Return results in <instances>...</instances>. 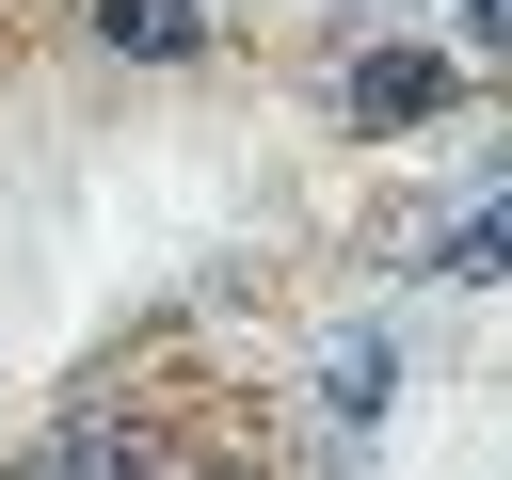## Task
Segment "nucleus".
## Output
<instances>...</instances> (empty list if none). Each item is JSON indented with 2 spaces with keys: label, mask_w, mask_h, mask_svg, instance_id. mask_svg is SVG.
<instances>
[{
  "label": "nucleus",
  "mask_w": 512,
  "mask_h": 480,
  "mask_svg": "<svg viewBox=\"0 0 512 480\" xmlns=\"http://www.w3.org/2000/svg\"><path fill=\"white\" fill-rule=\"evenodd\" d=\"M432 112H464V64H448V48L384 32V48H352V64H336V128L400 144V128H432Z\"/></svg>",
  "instance_id": "1"
},
{
  "label": "nucleus",
  "mask_w": 512,
  "mask_h": 480,
  "mask_svg": "<svg viewBox=\"0 0 512 480\" xmlns=\"http://www.w3.org/2000/svg\"><path fill=\"white\" fill-rule=\"evenodd\" d=\"M0 480H176V448H160L144 416H64V432H32Z\"/></svg>",
  "instance_id": "2"
},
{
  "label": "nucleus",
  "mask_w": 512,
  "mask_h": 480,
  "mask_svg": "<svg viewBox=\"0 0 512 480\" xmlns=\"http://www.w3.org/2000/svg\"><path fill=\"white\" fill-rule=\"evenodd\" d=\"M400 384H416V352H400L384 320H352V336L320 352V448H352V432H368V416H384Z\"/></svg>",
  "instance_id": "3"
},
{
  "label": "nucleus",
  "mask_w": 512,
  "mask_h": 480,
  "mask_svg": "<svg viewBox=\"0 0 512 480\" xmlns=\"http://www.w3.org/2000/svg\"><path fill=\"white\" fill-rule=\"evenodd\" d=\"M96 32H112L128 64H192V48H208V0H96Z\"/></svg>",
  "instance_id": "4"
},
{
  "label": "nucleus",
  "mask_w": 512,
  "mask_h": 480,
  "mask_svg": "<svg viewBox=\"0 0 512 480\" xmlns=\"http://www.w3.org/2000/svg\"><path fill=\"white\" fill-rule=\"evenodd\" d=\"M496 32H512V0H464V48H496Z\"/></svg>",
  "instance_id": "5"
},
{
  "label": "nucleus",
  "mask_w": 512,
  "mask_h": 480,
  "mask_svg": "<svg viewBox=\"0 0 512 480\" xmlns=\"http://www.w3.org/2000/svg\"><path fill=\"white\" fill-rule=\"evenodd\" d=\"M352 16H400V0H352Z\"/></svg>",
  "instance_id": "6"
}]
</instances>
